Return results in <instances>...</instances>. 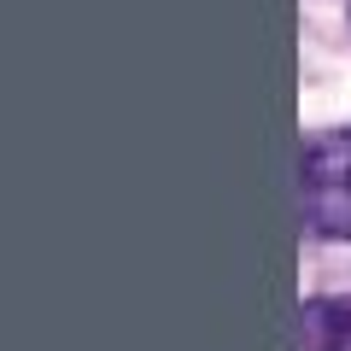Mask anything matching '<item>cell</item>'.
<instances>
[{
    "label": "cell",
    "mask_w": 351,
    "mask_h": 351,
    "mask_svg": "<svg viewBox=\"0 0 351 351\" xmlns=\"http://www.w3.org/2000/svg\"><path fill=\"white\" fill-rule=\"evenodd\" d=\"M299 205H304V223L322 240H351V123L304 141Z\"/></svg>",
    "instance_id": "6da1fadb"
},
{
    "label": "cell",
    "mask_w": 351,
    "mask_h": 351,
    "mask_svg": "<svg viewBox=\"0 0 351 351\" xmlns=\"http://www.w3.org/2000/svg\"><path fill=\"white\" fill-rule=\"evenodd\" d=\"M299 351H351V293L299 304Z\"/></svg>",
    "instance_id": "7a4b0ae2"
}]
</instances>
